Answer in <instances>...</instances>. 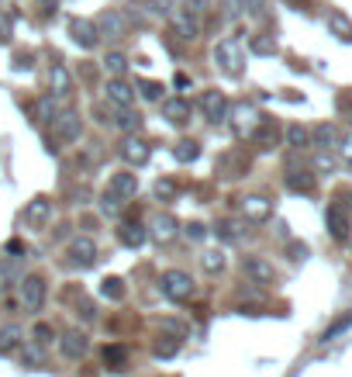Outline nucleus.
Listing matches in <instances>:
<instances>
[{
  "mask_svg": "<svg viewBox=\"0 0 352 377\" xmlns=\"http://www.w3.org/2000/svg\"><path fill=\"white\" fill-rule=\"evenodd\" d=\"M39 4H42V11H45V14H56V8H59V0H39Z\"/></svg>",
  "mask_w": 352,
  "mask_h": 377,
  "instance_id": "nucleus-49",
  "label": "nucleus"
},
{
  "mask_svg": "<svg viewBox=\"0 0 352 377\" xmlns=\"http://www.w3.org/2000/svg\"><path fill=\"white\" fill-rule=\"evenodd\" d=\"M176 232H180V222H176L173 215H156V218H152V239H156L159 246L173 242Z\"/></svg>",
  "mask_w": 352,
  "mask_h": 377,
  "instance_id": "nucleus-20",
  "label": "nucleus"
},
{
  "mask_svg": "<svg viewBox=\"0 0 352 377\" xmlns=\"http://www.w3.org/2000/svg\"><path fill=\"white\" fill-rule=\"evenodd\" d=\"M242 211H245L249 222H266V218L273 215V201H269L266 194H249V197L242 201Z\"/></svg>",
  "mask_w": 352,
  "mask_h": 377,
  "instance_id": "nucleus-17",
  "label": "nucleus"
},
{
  "mask_svg": "<svg viewBox=\"0 0 352 377\" xmlns=\"http://www.w3.org/2000/svg\"><path fill=\"white\" fill-rule=\"evenodd\" d=\"M63 111H66V108H59V101H56L52 94H45V97L35 101V115H39V122H49V125H52Z\"/></svg>",
  "mask_w": 352,
  "mask_h": 377,
  "instance_id": "nucleus-27",
  "label": "nucleus"
},
{
  "mask_svg": "<svg viewBox=\"0 0 352 377\" xmlns=\"http://www.w3.org/2000/svg\"><path fill=\"white\" fill-rule=\"evenodd\" d=\"M104 94H107V101H111L118 111H128V108L135 104V87H128L125 80H111V84L104 87Z\"/></svg>",
  "mask_w": 352,
  "mask_h": 377,
  "instance_id": "nucleus-16",
  "label": "nucleus"
},
{
  "mask_svg": "<svg viewBox=\"0 0 352 377\" xmlns=\"http://www.w3.org/2000/svg\"><path fill=\"white\" fill-rule=\"evenodd\" d=\"M52 218V201L49 197H35L25 208V225L28 229H45V222Z\"/></svg>",
  "mask_w": 352,
  "mask_h": 377,
  "instance_id": "nucleus-15",
  "label": "nucleus"
},
{
  "mask_svg": "<svg viewBox=\"0 0 352 377\" xmlns=\"http://www.w3.org/2000/svg\"><path fill=\"white\" fill-rule=\"evenodd\" d=\"M249 49H252L256 56H273V52H276V39H273V35H252V39H249Z\"/></svg>",
  "mask_w": 352,
  "mask_h": 377,
  "instance_id": "nucleus-38",
  "label": "nucleus"
},
{
  "mask_svg": "<svg viewBox=\"0 0 352 377\" xmlns=\"http://www.w3.org/2000/svg\"><path fill=\"white\" fill-rule=\"evenodd\" d=\"M101 298H107V301H121V298H125V280H121V277H107V280H101Z\"/></svg>",
  "mask_w": 352,
  "mask_h": 377,
  "instance_id": "nucleus-36",
  "label": "nucleus"
},
{
  "mask_svg": "<svg viewBox=\"0 0 352 377\" xmlns=\"http://www.w3.org/2000/svg\"><path fill=\"white\" fill-rule=\"evenodd\" d=\"M104 363L111 367V370H125V363H128V349L121 346V342H111V346H104Z\"/></svg>",
  "mask_w": 352,
  "mask_h": 377,
  "instance_id": "nucleus-31",
  "label": "nucleus"
},
{
  "mask_svg": "<svg viewBox=\"0 0 352 377\" xmlns=\"http://www.w3.org/2000/svg\"><path fill=\"white\" fill-rule=\"evenodd\" d=\"M104 70H107L114 80H121V77L128 73V56H125V52H107V59H104Z\"/></svg>",
  "mask_w": 352,
  "mask_h": 377,
  "instance_id": "nucleus-34",
  "label": "nucleus"
},
{
  "mask_svg": "<svg viewBox=\"0 0 352 377\" xmlns=\"http://www.w3.org/2000/svg\"><path fill=\"white\" fill-rule=\"evenodd\" d=\"M118 239H121V246H128V249H142L145 239H149V232H145V225H138V222H125V225L118 229Z\"/></svg>",
  "mask_w": 352,
  "mask_h": 377,
  "instance_id": "nucleus-22",
  "label": "nucleus"
},
{
  "mask_svg": "<svg viewBox=\"0 0 352 377\" xmlns=\"http://www.w3.org/2000/svg\"><path fill=\"white\" fill-rule=\"evenodd\" d=\"M314 173H307V170H290L287 173V187L293 191V194H314Z\"/></svg>",
  "mask_w": 352,
  "mask_h": 377,
  "instance_id": "nucleus-26",
  "label": "nucleus"
},
{
  "mask_svg": "<svg viewBox=\"0 0 352 377\" xmlns=\"http://www.w3.org/2000/svg\"><path fill=\"white\" fill-rule=\"evenodd\" d=\"M324 222H328L331 239H338V242H345V239H349V218H345L342 204H331V208H328V215H324Z\"/></svg>",
  "mask_w": 352,
  "mask_h": 377,
  "instance_id": "nucleus-21",
  "label": "nucleus"
},
{
  "mask_svg": "<svg viewBox=\"0 0 352 377\" xmlns=\"http://www.w3.org/2000/svg\"><path fill=\"white\" fill-rule=\"evenodd\" d=\"M138 94H142L145 101H163V84H156V80H142V84H138Z\"/></svg>",
  "mask_w": 352,
  "mask_h": 377,
  "instance_id": "nucleus-44",
  "label": "nucleus"
},
{
  "mask_svg": "<svg viewBox=\"0 0 352 377\" xmlns=\"http://www.w3.org/2000/svg\"><path fill=\"white\" fill-rule=\"evenodd\" d=\"M311 142H314L318 153H328V149L338 146V128H335V125H318V128L311 132Z\"/></svg>",
  "mask_w": 352,
  "mask_h": 377,
  "instance_id": "nucleus-24",
  "label": "nucleus"
},
{
  "mask_svg": "<svg viewBox=\"0 0 352 377\" xmlns=\"http://www.w3.org/2000/svg\"><path fill=\"white\" fill-rule=\"evenodd\" d=\"M21 367L42 370V367H45V349H42L39 342H21Z\"/></svg>",
  "mask_w": 352,
  "mask_h": 377,
  "instance_id": "nucleus-28",
  "label": "nucleus"
},
{
  "mask_svg": "<svg viewBox=\"0 0 352 377\" xmlns=\"http://www.w3.org/2000/svg\"><path fill=\"white\" fill-rule=\"evenodd\" d=\"M21 342H25V329H21L18 322H11V325L0 329V356H4V353H14V349H21Z\"/></svg>",
  "mask_w": 352,
  "mask_h": 377,
  "instance_id": "nucleus-23",
  "label": "nucleus"
},
{
  "mask_svg": "<svg viewBox=\"0 0 352 377\" xmlns=\"http://www.w3.org/2000/svg\"><path fill=\"white\" fill-rule=\"evenodd\" d=\"M156 194H159V197H173V194H176V184L163 177V180H156Z\"/></svg>",
  "mask_w": 352,
  "mask_h": 377,
  "instance_id": "nucleus-46",
  "label": "nucleus"
},
{
  "mask_svg": "<svg viewBox=\"0 0 352 377\" xmlns=\"http://www.w3.org/2000/svg\"><path fill=\"white\" fill-rule=\"evenodd\" d=\"M149 4H152L156 14H166V18H169V11H173V0H149Z\"/></svg>",
  "mask_w": 352,
  "mask_h": 377,
  "instance_id": "nucleus-48",
  "label": "nucleus"
},
{
  "mask_svg": "<svg viewBox=\"0 0 352 377\" xmlns=\"http://www.w3.org/2000/svg\"><path fill=\"white\" fill-rule=\"evenodd\" d=\"M52 339H56V329H52L49 322H39V325L32 329V342H39L42 349H45V346H49Z\"/></svg>",
  "mask_w": 352,
  "mask_h": 377,
  "instance_id": "nucleus-41",
  "label": "nucleus"
},
{
  "mask_svg": "<svg viewBox=\"0 0 352 377\" xmlns=\"http://www.w3.org/2000/svg\"><path fill=\"white\" fill-rule=\"evenodd\" d=\"M214 63H218L221 73L238 77V73L245 70V46H242V39H225V42H218V46H214Z\"/></svg>",
  "mask_w": 352,
  "mask_h": 377,
  "instance_id": "nucleus-1",
  "label": "nucleus"
},
{
  "mask_svg": "<svg viewBox=\"0 0 352 377\" xmlns=\"http://www.w3.org/2000/svg\"><path fill=\"white\" fill-rule=\"evenodd\" d=\"M135 191H138V173H132V170H121V173H114L107 180V194H114L118 201L135 197Z\"/></svg>",
  "mask_w": 352,
  "mask_h": 377,
  "instance_id": "nucleus-14",
  "label": "nucleus"
},
{
  "mask_svg": "<svg viewBox=\"0 0 352 377\" xmlns=\"http://www.w3.org/2000/svg\"><path fill=\"white\" fill-rule=\"evenodd\" d=\"M200 111H204V118L211 125H221L228 118V97L221 90H204L200 94Z\"/></svg>",
  "mask_w": 352,
  "mask_h": 377,
  "instance_id": "nucleus-8",
  "label": "nucleus"
},
{
  "mask_svg": "<svg viewBox=\"0 0 352 377\" xmlns=\"http://www.w3.org/2000/svg\"><path fill=\"white\" fill-rule=\"evenodd\" d=\"M328 32L335 35V39H342V42H352V21L345 18V14H328Z\"/></svg>",
  "mask_w": 352,
  "mask_h": 377,
  "instance_id": "nucleus-32",
  "label": "nucleus"
},
{
  "mask_svg": "<svg viewBox=\"0 0 352 377\" xmlns=\"http://www.w3.org/2000/svg\"><path fill=\"white\" fill-rule=\"evenodd\" d=\"M349 329H352V311H349V315H342V318H335V322L321 332V342H331V339H338V336H342V332H349Z\"/></svg>",
  "mask_w": 352,
  "mask_h": 377,
  "instance_id": "nucleus-37",
  "label": "nucleus"
},
{
  "mask_svg": "<svg viewBox=\"0 0 352 377\" xmlns=\"http://www.w3.org/2000/svg\"><path fill=\"white\" fill-rule=\"evenodd\" d=\"M80 132H83V122H80V115L76 111H63L56 122H52V135L59 139V142H76L80 139Z\"/></svg>",
  "mask_w": 352,
  "mask_h": 377,
  "instance_id": "nucleus-10",
  "label": "nucleus"
},
{
  "mask_svg": "<svg viewBox=\"0 0 352 377\" xmlns=\"http://www.w3.org/2000/svg\"><path fill=\"white\" fill-rule=\"evenodd\" d=\"M121 208H125V201H118V197H114V194H107V191L101 194V215H107V218H114V215H118Z\"/></svg>",
  "mask_w": 352,
  "mask_h": 377,
  "instance_id": "nucleus-43",
  "label": "nucleus"
},
{
  "mask_svg": "<svg viewBox=\"0 0 352 377\" xmlns=\"http://www.w3.org/2000/svg\"><path fill=\"white\" fill-rule=\"evenodd\" d=\"M245 232H249V229H245L242 222H235V218H225V222L214 225V235H218L221 242H242Z\"/></svg>",
  "mask_w": 352,
  "mask_h": 377,
  "instance_id": "nucleus-25",
  "label": "nucleus"
},
{
  "mask_svg": "<svg viewBox=\"0 0 352 377\" xmlns=\"http://www.w3.org/2000/svg\"><path fill=\"white\" fill-rule=\"evenodd\" d=\"M76 308H80V311H83V318H87V322H90V318H94V304H90V301H80V304H76Z\"/></svg>",
  "mask_w": 352,
  "mask_h": 377,
  "instance_id": "nucleus-50",
  "label": "nucleus"
},
{
  "mask_svg": "<svg viewBox=\"0 0 352 377\" xmlns=\"http://www.w3.org/2000/svg\"><path fill=\"white\" fill-rule=\"evenodd\" d=\"M242 273H245L252 284H259V287H269V284L276 280L273 263H269V260H262V256H245V260H242Z\"/></svg>",
  "mask_w": 352,
  "mask_h": 377,
  "instance_id": "nucleus-7",
  "label": "nucleus"
},
{
  "mask_svg": "<svg viewBox=\"0 0 352 377\" xmlns=\"http://www.w3.org/2000/svg\"><path fill=\"white\" fill-rule=\"evenodd\" d=\"M287 146H290V149H307V146H311V132H307L304 125H290V128H287Z\"/></svg>",
  "mask_w": 352,
  "mask_h": 377,
  "instance_id": "nucleus-35",
  "label": "nucleus"
},
{
  "mask_svg": "<svg viewBox=\"0 0 352 377\" xmlns=\"http://www.w3.org/2000/svg\"><path fill=\"white\" fill-rule=\"evenodd\" d=\"M66 256H70V263H73V267H80V270H90V267L97 263V242H94L90 235H76V239L70 242Z\"/></svg>",
  "mask_w": 352,
  "mask_h": 377,
  "instance_id": "nucleus-5",
  "label": "nucleus"
},
{
  "mask_svg": "<svg viewBox=\"0 0 352 377\" xmlns=\"http://www.w3.org/2000/svg\"><path fill=\"white\" fill-rule=\"evenodd\" d=\"M200 267H204V273H221L225 270V253L221 249H207L200 256Z\"/></svg>",
  "mask_w": 352,
  "mask_h": 377,
  "instance_id": "nucleus-39",
  "label": "nucleus"
},
{
  "mask_svg": "<svg viewBox=\"0 0 352 377\" xmlns=\"http://www.w3.org/2000/svg\"><path fill=\"white\" fill-rule=\"evenodd\" d=\"M142 122H145V118H142L138 111H132V108H128V111H118V118H114V125H118L121 132H128V135H138Z\"/></svg>",
  "mask_w": 352,
  "mask_h": 377,
  "instance_id": "nucleus-33",
  "label": "nucleus"
},
{
  "mask_svg": "<svg viewBox=\"0 0 352 377\" xmlns=\"http://www.w3.org/2000/svg\"><path fill=\"white\" fill-rule=\"evenodd\" d=\"M118 153H121V160H125L128 166H145V163H149V156H152L149 142H145V139H138V135H125V142L118 146Z\"/></svg>",
  "mask_w": 352,
  "mask_h": 377,
  "instance_id": "nucleus-9",
  "label": "nucleus"
},
{
  "mask_svg": "<svg viewBox=\"0 0 352 377\" xmlns=\"http://www.w3.org/2000/svg\"><path fill=\"white\" fill-rule=\"evenodd\" d=\"M176 349H180V339L163 336V339L152 346V356H156V360H169V356H176Z\"/></svg>",
  "mask_w": 352,
  "mask_h": 377,
  "instance_id": "nucleus-40",
  "label": "nucleus"
},
{
  "mask_svg": "<svg viewBox=\"0 0 352 377\" xmlns=\"http://www.w3.org/2000/svg\"><path fill=\"white\" fill-rule=\"evenodd\" d=\"M190 101L187 97H169V101H163V118L169 122V125H187L190 122Z\"/></svg>",
  "mask_w": 352,
  "mask_h": 377,
  "instance_id": "nucleus-19",
  "label": "nucleus"
},
{
  "mask_svg": "<svg viewBox=\"0 0 352 377\" xmlns=\"http://www.w3.org/2000/svg\"><path fill=\"white\" fill-rule=\"evenodd\" d=\"M49 87H52V97H70L73 94V77L63 63H52L49 66Z\"/></svg>",
  "mask_w": 352,
  "mask_h": 377,
  "instance_id": "nucleus-18",
  "label": "nucleus"
},
{
  "mask_svg": "<svg viewBox=\"0 0 352 377\" xmlns=\"http://www.w3.org/2000/svg\"><path fill=\"white\" fill-rule=\"evenodd\" d=\"M70 39H73L80 49H97V42H101L97 25L87 21V18H73V21H70Z\"/></svg>",
  "mask_w": 352,
  "mask_h": 377,
  "instance_id": "nucleus-12",
  "label": "nucleus"
},
{
  "mask_svg": "<svg viewBox=\"0 0 352 377\" xmlns=\"http://www.w3.org/2000/svg\"><path fill=\"white\" fill-rule=\"evenodd\" d=\"M18 284H21V287H18V301H21V308H25L28 315H39L42 304H45V277L28 273V277H21Z\"/></svg>",
  "mask_w": 352,
  "mask_h": 377,
  "instance_id": "nucleus-3",
  "label": "nucleus"
},
{
  "mask_svg": "<svg viewBox=\"0 0 352 377\" xmlns=\"http://www.w3.org/2000/svg\"><path fill=\"white\" fill-rule=\"evenodd\" d=\"M252 139L259 142V149H273V146H276V139H280V128H276L269 118H262V122H259V128L252 132Z\"/></svg>",
  "mask_w": 352,
  "mask_h": 377,
  "instance_id": "nucleus-29",
  "label": "nucleus"
},
{
  "mask_svg": "<svg viewBox=\"0 0 352 377\" xmlns=\"http://www.w3.org/2000/svg\"><path fill=\"white\" fill-rule=\"evenodd\" d=\"M218 8H221V18L225 21H235L245 11V0H218Z\"/></svg>",
  "mask_w": 352,
  "mask_h": 377,
  "instance_id": "nucleus-42",
  "label": "nucleus"
},
{
  "mask_svg": "<svg viewBox=\"0 0 352 377\" xmlns=\"http://www.w3.org/2000/svg\"><path fill=\"white\" fill-rule=\"evenodd\" d=\"M183 232H187V235H190V239H194V242H197V239H204V235H207V229H204V225H200V222H190V225H187V229H183Z\"/></svg>",
  "mask_w": 352,
  "mask_h": 377,
  "instance_id": "nucleus-47",
  "label": "nucleus"
},
{
  "mask_svg": "<svg viewBox=\"0 0 352 377\" xmlns=\"http://www.w3.org/2000/svg\"><path fill=\"white\" fill-rule=\"evenodd\" d=\"M231 111V125H235V135H252L256 128H259V122H262V115L256 111V104H235V108H228Z\"/></svg>",
  "mask_w": 352,
  "mask_h": 377,
  "instance_id": "nucleus-6",
  "label": "nucleus"
},
{
  "mask_svg": "<svg viewBox=\"0 0 352 377\" xmlns=\"http://www.w3.org/2000/svg\"><path fill=\"white\" fill-rule=\"evenodd\" d=\"M200 156V142L197 139H180V142H173V160L176 163H194Z\"/></svg>",
  "mask_w": 352,
  "mask_h": 377,
  "instance_id": "nucleus-30",
  "label": "nucleus"
},
{
  "mask_svg": "<svg viewBox=\"0 0 352 377\" xmlns=\"http://www.w3.org/2000/svg\"><path fill=\"white\" fill-rule=\"evenodd\" d=\"M159 291L169 298V301H176V304H183V301H190L194 298V277L187 273V270H166L163 277H159Z\"/></svg>",
  "mask_w": 352,
  "mask_h": 377,
  "instance_id": "nucleus-2",
  "label": "nucleus"
},
{
  "mask_svg": "<svg viewBox=\"0 0 352 377\" xmlns=\"http://www.w3.org/2000/svg\"><path fill=\"white\" fill-rule=\"evenodd\" d=\"M169 25H173V35H180L183 42H194V39L200 35V28H197V14H194L187 4H180V8L169 11Z\"/></svg>",
  "mask_w": 352,
  "mask_h": 377,
  "instance_id": "nucleus-4",
  "label": "nucleus"
},
{
  "mask_svg": "<svg viewBox=\"0 0 352 377\" xmlns=\"http://www.w3.org/2000/svg\"><path fill=\"white\" fill-rule=\"evenodd\" d=\"M94 25H97V35H107V39H125L128 35V18L121 11H104Z\"/></svg>",
  "mask_w": 352,
  "mask_h": 377,
  "instance_id": "nucleus-11",
  "label": "nucleus"
},
{
  "mask_svg": "<svg viewBox=\"0 0 352 377\" xmlns=\"http://www.w3.org/2000/svg\"><path fill=\"white\" fill-rule=\"evenodd\" d=\"M87 349H90L87 332H80V329L63 332V339H59V353H63L66 360H80V356H87Z\"/></svg>",
  "mask_w": 352,
  "mask_h": 377,
  "instance_id": "nucleus-13",
  "label": "nucleus"
},
{
  "mask_svg": "<svg viewBox=\"0 0 352 377\" xmlns=\"http://www.w3.org/2000/svg\"><path fill=\"white\" fill-rule=\"evenodd\" d=\"M335 149H338V160H342L345 166H352V135H342Z\"/></svg>",
  "mask_w": 352,
  "mask_h": 377,
  "instance_id": "nucleus-45",
  "label": "nucleus"
}]
</instances>
